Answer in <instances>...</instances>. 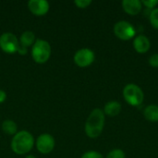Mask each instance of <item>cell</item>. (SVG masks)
<instances>
[{"label":"cell","mask_w":158,"mask_h":158,"mask_svg":"<svg viewBox=\"0 0 158 158\" xmlns=\"http://www.w3.org/2000/svg\"><path fill=\"white\" fill-rule=\"evenodd\" d=\"M49 3L45 0H30L28 2L29 10L35 16H44L49 11Z\"/></svg>","instance_id":"9c48e42d"},{"label":"cell","mask_w":158,"mask_h":158,"mask_svg":"<svg viewBox=\"0 0 158 158\" xmlns=\"http://www.w3.org/2000/svg\"><path fill=\"white\" fill-rule=\"evenodd\" d=\"M123 97L125 101L132 106H139L144 100V94L140 86L130 83L127 84L123 89Z\"/></svg>","instance_id":"277c9868"},{"label":"cell","mask_w":158,"mask_h":158,"mask_svg":"<svg viewBox=\"0 0 158 158\" xmlns=\"http://www.w3.org/2000/svg\"><path fill=\"white\" fill-rule=\"evenodd\" d=\"M81 158H104L102 154L96 151H89L82 155Z\"/></svg>","instance_id":"ac0fdd59"},{"label":"cell","mask_w":158,"mask_h":158,"mask_svg":"<svg viewBox=\"0 0 158 158\" xmlns=\"http://www.w3.org/2000/svg\"><path fill=\"white\" fill-rule=\"evenodd\" d=\"M6 92L0 89V104L4 103L6 101Z\"/></svg>","instance_id":"603a6c76"},{"label":"cell","mask_w":158,"mask_h":158,"mask_svg":"<svg viewBox=\"0 0 158 158\" xmlns=\"http://www.w3.org/2000/svg\"><path fill=\"white\" fill-rule=\"evenodd\" d=\"M125 153L121 149H113L111 150L106 158H125Z\"/></svg>","instance_id":"e0dca14e"},{"label":"cell","mask_w":158,"mask_h":158,"mask_svg":"<svg viewBox=\"0 0 158 158\" xmlns=\"http://www.w3.org/2000/svg\"><path fill=\"white\" fill-rule=\"evenodd\" d=\"M35 41H36L35 34L31 31H25L24 32H22L19 40V44L24 45L27 48H29L30 46H32Z\"/></svg>","instance_id":"5bb4252c"},{"label":"cell","mask_w":158,"mask_h":158,"mask_svg":"<svg viewBox=\"0 0 158 158\" xmlns=\"http://www.w3.org/2000/svg\"><path fill=\"white\" fill-rule=\"evenodd\" d=\"M133 47L135 51L139 54H145L149 51L151 47L150 40L143 34L135 36L133 40Z\"/></svg>","instance_id":"30bf717a"},{"label":"cell","mask_w":158,"mask_h":158,"mask_svg":"<svg viewBox=\"0 0 158 158\" xmlns=\"http://www.w3.org/2000/svg\"><path fill=\"white\" fill-rule=\"evenodd\" d=\"M142 4L144 5L147 8H156L157 6L158 0H143L142 1Z\"/></svg>","instance_id":"ffe728a7"},{"label":"cell","mask_w":158,"mask_h":158,"mask_svg":"<svg viewBox=\"0 0 158 158\" xmlns=\"http://www.w3.org/2000/svg\"><path fill=\"white\" fill-rule=\"evenodd\" d=\"M35 145L41 154L47 155L50 154L55 148V139L49 133H43L37 138Z\"/></svg>","instance_id":"ba28073f"},{"label":"cell","mask_w":158,"mask_h":158,"mask_svg":"<svg viewBox=\"0 0 158 158\" xmlns=\"http://www.w3.org/2000/svg\"><path fill=\"white\" fill-rule=\"evenodd\" d=\"M19 44V39L11 32H5L0 36V48L6 54L17 53Z\"/></svg>","instance_id":"8992f818"},{"label":"cell","mask_w":158,"mask_h":158,"mask_svg":"<svg viewBox=\"0 0 158 158\" xmlns=\"http://www.w3.org/2000/svg\"><path fill=\"white\" fill-rule=\"evenodd\" d=\"M74 62L80 68H87L92 65L95 59L94 52L89 48H81L74 55Z\"/></svg>","instance_id":"52a82bcc"},{"label":"cell","mask_w":158,"mask_h":158,"mask_svg":"<svg viewBox=\"0 0 158 158\" xmlns=\"http://www.w3.org/2000/svg\"><path fill=\"white\" fill-rule=\"evenodd\" d=\"M74 4L79 8H86L92 4V1L91 0H76L74 1Z\"/></svg>","instance_id":"d6986e66"},{"label":"cell","mask_w":158,"mask_h":158,"mask_svg":"<svg viewBox=\"0 0 158 158\" xmlns=\"http://www.w3.org/2000/svg\"><path fill=\"white\" fill-rule=\"evenodd\" d=\"M121 5L124 11L131 16L139 14L143 7L142 1L140 0H123Z\"/></svg>","instance_id":"8fae6325"},{"label":"cell","mask_w":158,"mask_h":158,"mask_svg":"<svg viewBox=\"0 0 158 158\" xmlns=\"http://www.w3.org/2000/svg\"><path fill=\"white\" fill-rule=\"evenodd\" d=\"M149 19H150L151 25L155 29L158 30V7L152 9V11L149 15Z\"/></svg>","instance_id":"2e32d148"},{"label":"cell","mask_w":158,"mask_h":158,"mask_svg":"<svg viewBox=\"0 0 158 158\" xmlns=\"http://www.w3.org/2000/svg\"><path fill=\"white\" fill-rule=\"evenodd\" d=\"M52 48L50 44L43 39H37L31 46L32 59L38 64H44L48 61L51 56Z\"/></svg>","instance_id":"3957f363"},{"label":"cell","mask_w":158,"mask_h":158,"mask_svg":"<svg viewBox=\"0 0 158 158\" xmlns=\"http://www.w3.org/2000/svg\"><path fill=\"white\" fill-rule=\"evenodd\" d=\"M34 145V138L31 132L27 131H18L12 138L11 149L17 155L28 154Z\"/></svg>","instance_id":"7a4b0ae2"},{"label":"cell","mask_w":158,"mask_h":158,"mask_svg":"<svg viewBox=\"0 0 158 158\" xmlns=\"http://www.w3.org/2000/svg\"><path fill=\"white\" fill-rule=\"evenodd\" d=\"M2 131L7 135H15L18 132V126L15 121L11 119H6L2 123Z\"/></svg>","instance_id":"9a60e30c"},{"label":"cell","mask_w":158,"mask_h":158,"mask_svg":"<svg viewBox=\"0 0 158 158\" xmlns=\"http://www.w3.org/2000/svg\"><path fill=\"white\" fill-rule=\"evenodd\" d=\"M121 105L119 102L118 101H110V102H107L106 105H105V107H104V113L105 115H107L109 117H116L118 116L120 111H121Z\"/></svg>","instance_id":"7c38bea8"},{"label":"cell","mask_w":158,"mask_h":158,"mask_svg":"<svg viewBox=\"0 0 158 158\" xmlns=\"http://www.w3.org/2000/svg\"><path fill=\"white\" fill-rule=\"evenodd\" d=\"M17 52H18L19 55L24 56V55H26V54L28 53V48H27V47H25L24 45H22V44H19V46H18V50H17Z\"/></svg>","instance_id":"7402d4cb"},{"label":"cell","mask_w":158,"mask_h":158,"mask_svg":"<svg viewBox=\"0 0 158 158\" xmlns=\"http://www.w3.org/2000/svg\"><path fill=\"white\" fill-rule=\"evenodd\" d=\"M105 113L101 108H94L89 115L86 122L84 131L89 138L95 139L101 135L105 126Z\"/></svg>","instance_id":"6da1fadb"},{"label":"cell","mask_w":158,"mask_h":158,"mask_svg":"<svg viewBox=\"0 0 158 158\" xmlns=\"http://www.w3.org/2000/svg\"><path fill=\"white\" fill-rule=\"evenodd\" d=\"M114 33L118 39L122 41H129L135 37L136 31L129 21L119 20L114 25Z\"/></svg>","instance_id":"5b68a950"},{"label":"cell","mask_w":158,"mask_h":158,"mask_svg":"<svg viewBox=\"0 0 158 158\" xmlns=\"http://www.w3.org/2000/svg\"><path fill=\"white\" fill-rule=\"evenodd\" d=\"M25 158H36L34 156H32V155H29V156H27Z\"/></svg>","instance_id":"cb8c5ba5"},{"label":"cell","mask_w":158,"mask_h":158,"mask_svg":"<svg viewBox=\"0 0 158 158\" xmlns=\"http://www.w3.org/2000/svg\"><path fill=\"white\" fill-rule=\"evenodd\" d=\"M149 65L153 68H158V54H154L149 57Z\"/></svg>","instance_id":"44dd1931"},{"label":"cell","mask_w":158,"mask_h":158,"mask_svg":"<svg viewBox=\"0 0 158 158\" xmlns=\"http://www.w3.org/2000/svg\"><path fill=\"white\" fill-rule=\"evenodd\" d=\"M144 118L151 122H158V106L150 105L147 106L143 110Z\"/></svg>","instance_id":"4fadbf2b"}]
</instances>
